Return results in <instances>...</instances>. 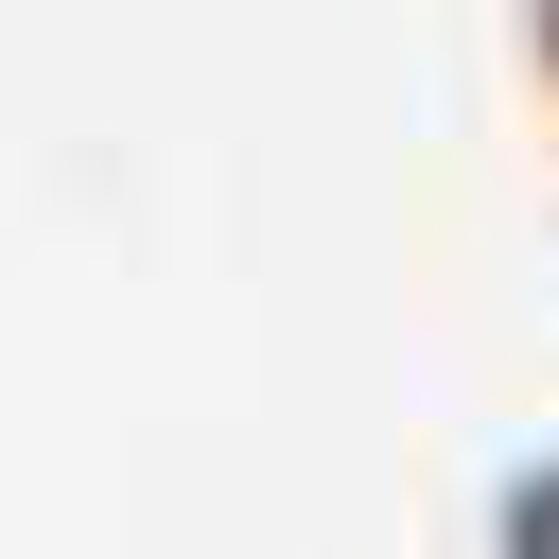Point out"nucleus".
<instances>
[{"label": "nucleus", "instance_id": "nucleus-1", "mask_svg": "<svg viewBox=\"0 0 559 559\" xmlns=\"http://www.w3.org/2000/svg\"><path fill=\"white\" fill-rule=\"evenodd\" d=\"M542 559H559V507H542Z\"/></svg>", "mask_w": 559, "mask_h": 559}]
</instances>
